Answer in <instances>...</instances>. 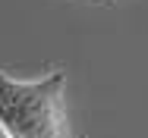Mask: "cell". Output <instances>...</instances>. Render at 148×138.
I'll use <instances>...</instances> for the list:
<instances>
[{
	"mask_svg": "<svg viewBox=\"0 0 148 138\" xmlns=\"http://www.w3.org/2000/svg\"><path fill=\"white\" fill-rule=\"evenodd\" d=\"M0 126L10 138H73L66 122V72L13 79L0 72Z\"/></svg>",
	"mask_w": 148,
	"mask_h": 138,
	"instance_id": "6da1fadb",
	"label": "cell"
},
{
	"mask_svg": "<svg viewBox=\"0 0 148 138\" xmlns=\"http://www.w3.org/2000/svg\"><path fill=\"white\" fill-rule=\"evenodd\" d=\"M0 138H10V135H6V129H3V126H0Z\"/></svg>",
	"mask_w": 148,
	"mask_h": 138,
	"instance_id": "7a4b0ae2",
	"label": "cell"
}]
</instances>
